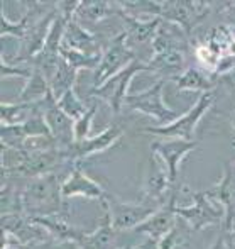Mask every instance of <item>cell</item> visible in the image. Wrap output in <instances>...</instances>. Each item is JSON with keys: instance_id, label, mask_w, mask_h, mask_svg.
<instances>
[{"instance_id": "obj_1", "label": "cell", "mask_w": 235, "mask_h": 249, "mask_svg": "<svg viewBox=\"0 0 235 249\" xmlns=\"http://www.w3.org/2000/svg\"><path fill=\"white\" fill-rule=\"evenodd\" d=\"M76 164L66 163L49 175L27 180L22 187L24 213L27 217H54L65 209L63 181Z\"/></svg>"}, {"instance_id": "obj_2", "label": "cell", "mask_w": 235, "mask_h": 249, "mask_svg": "<svg viewBox=\"0 0 235 249\" xmlns=\"http://www.w3.org/2000/svg\"><path fill=\"white\" fill-rule=\"evenodd\" d=\"M217 100L215 92H206L201 93L198 97V100L195 102L189 110L180 115V119H176L174 122L168 125H156V127H144L141 129L146 134L159 136L164 139H185V141H195L196 134V125L200 124L203 117L206 115V112L212 108L213 102Z\"/></svg>"}, {"instance_id": "obj_3", "label": "cell", "mask_w": 235, "mask_h": 249, "mask_svg": "<svg viewBox=\"0 0 235 249\" xmlns=\"http://www.w3.org/2000/svg\"><path fill=\"white\" fill-rule=\"evenodd\" d=\"M166 83L168 80L161 78L144 92L129 93L127 100H125V107L129 110L141 112V114L151 117L152 121L157 122V125H168L171 122H174L176 119H180L181 114H178L176 110L168 107L163 99Z\"/></svg>"}, {"instance_id": "obj_4", "label": "cell", "mask_w": 235, "mask_h": 249, "mask_svg": "<svg viewBox=\"0 0 235 249\" xmlns=\"http://www.w3.org/2000/svg\"><path fill=\"white\" fill-rule=\"evenodd\" d=\"M101 205H103L105 212H107L108 219L117 232L118 231L135 229L161 209V207L147 203L141 198H139V202H125V200H118L115 195L110 194L105 195V198L101 200Z\"/></svg>"}, {"instance_id": "obj_5", "label": "cell", "mask_w": 235, "mask_h": 249, "mask_svg": "<svg viewBox=\"0 0 235 249\" xmlns=\"http://www.w3.org/2000/svg\"><path fill=\"white\" fill-rule=\"evenodd\" d=\"M141 71H151V70H149L147 61H142V59L137 58L125 70H122L120 73H117V75L112 76L110 80H107L103 85L92 87L90 95L105 102V104L112 108V112L117 115L118 112L125 107V100H127V97H129V87H131L132 78Z\"/></svg>"}, {"instance_id": "obj_6", "label": "cell", "mask_w": 235, "mask_h": 249, "mask_svg": "<svg viewBox=\"0 0 235 249\" xmlns=\"http://www.w3.org/2000/svg\"><path fill=\"white\" fill-rule=\"evenodd\" d=\"M135 59H137V56H135L134 50L129 46L127 36L122 31L117 36L112 37L108 46L101 53L100 65L93 71V78H92L93 87L103 85L107 80H110L112 76H115L122 70H125Z\"/></svg>"}, {"instance_id": "obj_7", "label": "cell", "mask_w": 235, "mask_h": 249, "mask_svg": "<svg viewBox=\"0 0 235 249\" xmlns=\"http://www.w3.org/2000/svg\"><path fill=\"white\" fill-rule=\"evenodd\" d=\"M191 200V205H174L176 215L181 217L189 227L200 231L225 222V210L215 198L210 197L208 192H193Z\"/></svg>"}, {"instance_id": "obj_8", "label": "cell", "mask_w": 235, "mask_h": 249, "mask_svg": "<svg viewBox=\"0 0 235 249\" xmlns=\"http://www.w3.org/2000/svg\"><path fill=\"white\" fill-rule=\"evenodd\" d=\"M122 136H124V127L117 124H110L105 131H101L100 134L93 136V138L90 136L85 141L73 142L68 148H61L63 158L71 164H82V161L110 149Z\"/></svg>"}, {"instance_id": "obj_9", "label": "cell", "mask_w": 235, "mask_h": 249, "mask_svg": "<svg viewBox=\"0 0 235 249\" xmlns=\"http://www.w3.org/2000/svg\"><path fill=\"white\" fill-rule=\"evenodd\" d=\"M198 148L196 141H185V139H159L151 144V153H154L164 163L171 183L176 185L180 178V168L185 158L191 151Z\"/></svg>"}, {"instance_id": "obj_10", "label": "cell", "mask_w": 235, "mask_h": 249, "mask_svg": "<svg viewBox=\"0 0 235 249\" xmlns=\"http://www.w3.org/2000/svg\"><path fill=\"white\" fill-rule=\"evenodd\" d=\"M107 192L105 188L86 175L82 164L71 168L68 177L63 181V198H86V200H103Z\"/></svg>"}, {"instance_id": "obj_11", "label": "cell", "mask_w": 235, "mask_h": 249, "mask_svg": "<svg viewBox=\"0 0 235 249\" xmlns=\"http://www.w3.org/2000/svg\"><path fill=\"white\" fill-rule=\"evenodd\" d=\"M118 7V3H117ZM117 17H120V20L124 22V33L127 36V43L131 48H134L135 44H144V43H152L156 37L157 31H159L163 19L161 17H135L132 14L125 12L118 7Z\"/></svg>"}, {"instance_id": "obj_12", "label": "cell", "mask_w": 235, "mask_h": 249, "mask_svg": "<svg viewBox=\"0 0 235 249\" xmlns=\"http://www.w3.org/2000/svg\"><path fill=\"white\" fill-rule=\"evenodd\" d=\"M176 190L173 188V198L168 205L161 207L156 213L149 217L146 222H142L139 227H135V232H141L147 239H152L156 243L164 241L176 227V212H174V205H176Z\"/></svg>"}, {"instance_id": "obj_13", "label": "cell", "mask_w": 235, "mask_h": 249, "mask_svg": "<svg viewBox=\"0 0 235 249\" xmlns=\"http://www.w3.org/2000/svg\"><path fill=\"white\" fill-rule=\"evenodd\" d=\"M44 117H46L48 127L51 131V136L59 148H68L69 144L75 142V134H73V127H75V121L69 119L65 112L59 108L58 100L49 93L46 99V108H44Z\"/></svg>"}, {"instance_id": "obj_14", "label": "cell", "mask_w": 235, "mask_h": 249, "mask_svg": "<svg viewBox=\"0 0 235 249\" xmlns=\"http://www.w3.org/2000/svg\"><path fill=\"white\" fill-rule=\"evenodd\" d=\"M208 192L212 198H215L225 210V222L223 229H232L235 226V166L225 164L220 180Z\"/></svg>"}, {"instance_id": "obj_15", "label": "cell", "mask_w": 235, "mask_h": 249, "mask_svg": "<svg viewBox=\"0 0 235 249\" xmlns=\"http://www.w3.org/2000/svg\"><path fill=\"white\" fill-rule=\"evenodd\" d=\"M63 46L75 51L86 53V54H101L103 53L97 36L92 31L86 29L76 17L69 19L68 24H66L65 36H63Z\"/></svg>"}, {"instance_id": "obj_16", "label": "cell", "mask_w": 235, "mask_h": 249, "mask_svg": "<svg viewBox=\"0 0 235 249\" xmlns=\"http://www.w3.org/2000/svg\"><path fill=\"white\" fill-rule=\"evenodd\" d=\"M174 85H176L178 92L206 93V92H213V90H215L217 80H213L205 70L188 66L180 76L174 78Z\"/></svg>"}, {"instance_id": "obj_17", "label": "cell", "mask_w": 235, "mask_h": 249, "mask_svg": "<svg viewBox=\"0 0 235 249\" xmlns=\"http://www.w3.org/2000/svg\"><path fill=\"white\" fill-rule=\"evenodd\" d=\"M118 7L114 2H105V0H83L80 2L78 10L75 17L80 22H101L107 17L117 16Z\"/></svg>"}, {"instance_id": "obj_18", "label": "cell", "mask_w": 235, "mask_h": 249, "mask_svg": "<svg viewBox=\"0 0 235 249\" xmlns=\"http://www.w3.org/2000/svg\"><path fill=\"white\" fill-rule=\"evenodd\" d=\"M51 93V87H49V80L46 78L41 70L34 68L33 66V75L26 80L22 90L17 95V102L20 104H34V102H39Z\"/></svg>"}, {"instance_id": "obj_19", "label": "cell", "mask_w": 235, "mask_h": 249, "mask_svg": "<svg viewBox=\"0 0 235 249\" xmlns=\"http://www.w3.org/2000/svg\"><path fill=\"white\" fill-rule=\"evenodd\" d=\"M78 73H80L78 70L69 66L63 58L59 59L54 75H52V78L49 80L51 93L56 100L61 99L68 90L75 89V83H76V80H78Z\"/></svg>"}, {"instance_id": "obj_20", "label": "cell", "mask_w": 235, "mask_h": 249, "mask_svg": "<svg viewBox=\"0 0 235 249\" xmlns=\"http://www.w3.org/2000/svg\"><path fill=\"white\" fill-rule=\"evenodd\" d=\"M115 232H117V231L114 229L107 212H105L103 220H101L100 226L97 227V231L90 234H85L83 241L80 243V248L82 249H114Z\"/></svg>"}, {"instance_id": "obj_21", "label": "cell", "mask_w": 235, "mask_h": 249, "mask_svg": "<svg viewBox=\"0 0 235 249\" xmlns=\"http://www.w3.org/2000/svg\"><path fill=\"white\" fill-rule=\"evenodd\" d=\"M61 58L68 63L69 66L80 70H97L98 65H100V59L101 54H86V53L82 51H75V50H69V48L61 46Z\"/></svg>"}, {"instance_id": "obj_22", "label": "cell", "mask_w": 235, "mask_h": 249, "mask_svg": "<svg viewBox=\"0 0 235 249\" xmlns=\"http://www.w3.org/2000/svg\"><path fill=\"white\" fill-rule=\"evenodd\" d=\"M58 105L69 119H73V121H78L80 117H83V115L86 114V110L90 108V107H86V105H85V102L76 95L75 89L68 90V92H66L65 95L58 100Z\"/></svg>"}, {"instance_id": "obj_23", "label": "cell", "mask_w": 235, "mask_h": 249, "mask_svg": "<svg viewBox=\"0 0 235 249\" xmlns=\"http://www.w3.org/2000/svg\"><path fill=\"white\" fill-rule=\"evenodd\" d=\"M98 112V104H95L93 107H90L86 110V114L83 117H80L78 121H75V127H73V134H75V142L85 141L90 138V131H92L93 119Z\"/></svg>"}, {"instance_id": "obj_24", "label": "cell", "mask_w": 235, "mask_h": 249, "mask_svg": "<svg viewBox=\"0 0 235 249\" xmlns=\"http://www.w3.org/2000/svg\"><path fill=\"white\" fill-rule=\"evenodd\" d=\"M0 75H2V78L19 76V78L27 80L31 75H33V66H31L29 63H27V65H22V63L7 61L5 56H2V70H0Z\"/></svg>"}, {"instance_id": "obj_25", "label": "cell", "mask_w": 235, "mask_h": 249, "mask_svg": "<svg viewBox=\"0 0 235 249\" xmlns=\"http://www.w3.org/2000/svg\"><path fill=\"white\" fill-rule=\"evenodd\" d=\"M223 234H225L227 249H235V226L232 229H223Z\"/></svg>"}, {"instance_id": "obj_26", "label": "cell", "mask_w": 235, "mask_h": 249, "mask_svg": "<svg viewBox=\"0 0 235 249\" xmlns=\"http://www.w3.org/2000/svg\"><path fill=\"white\" fill-rule=\"evenodd\" d=\"M212 249H227V246H225V234H222V236L218 237L217 244H215V246H213Z\"/></svg>"}, {"instance_id": "obj_27", "label": "cell", "mask_w": 235, "mask_h": 249, "mask_svg": "<svg viewBox=\"0 0 235 249\" xmlns=\"http://www.w3.org/2000/svg\"><path fill=\"white\" fill-rule=\"evenodd\" d=\"M230 129H232V134L235 139V110H234V114L230 115Z\"/></svg>"}, {"instance_id": "obj_28", "label": "cell", "mask_w": 235, "mask_h": 249, "mask_svg": "<svg viewBox=\"0 0 235 249\" xmlns=\"http://www.w3.org/2000/svg\"><path fill=\"white\" fill-rule=\"evenodd\" d=\"M117 249H134V248H131V246H124V248H117Z\"/></svg>"}, {"instance_id": "obj_29", "label": "cell", "mask_w": 235, "mask_h": 249, "mask_svg": "<svg viewBox=\"0 0 235 249\" xmlns=\"http://www.w3.org/2000/svg\"><path fill=\"white\" fill-rule=\"evenodd\" d=\"M232 144H234V148H235V139H234V141H232Z\"/></svg>"}]
</instances>
